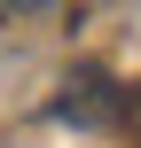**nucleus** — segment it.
I'll return each mask as SVG.
<instances>
[{
	"mask_svg": "<svg viewBox=\"0 0 141 148\" xmlns=\"http://www.w3.org/2000/svg\"><path fill=\"white\" fill-rule=\"evenodd\" d=\"M126 117H133V140H141V94H133V101H126Z\"/></svg>",
	"mask_w": 141,
	"mask_h": 148,
	"instance_id": "f03ea898",
	"label": "nucleus"
},
{
	"mask_svg": "<svg viewBox=\"0 0 141 148\" xmlns=\"http://www.w3.org/2000/svg\"><path fill=\"white\" fill-rule=\"evenodd\" d=\"M16 8H47V0H16Z\"/></svg>",
	"mask_w": 141,
	"mask_h": 148,
	"instance_id": "7ed1b4c3",
	"label": "nucleus"
},
{
	"mask_svg": "<svg viewBox=\"0 0 141 148\" xmlns=\"http://www.w3.org/2000/svg\"><path fill=\"white\" fill-rule=\"evenodd\" d=\"M55 117H63V125H110V117H118V86H110L102 70H78L71 94L55 101Z\"/></svg>",
	"mask_w": 141,
	"mask_h": 148,
	"instance_id": "f257e3e1",
	"label": "nucleus"
}]
</instances>
